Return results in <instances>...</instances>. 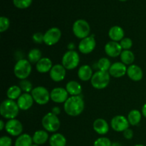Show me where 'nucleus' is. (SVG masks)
Returning a JSON list of instances; mask_svg holds the SVG:
<instances>
[{
  "mask_svg": "<svg viewBox=\"0 0 146 146\" xmlns=\"http://www.w3.org/2000/svg\"><path fill=\"white\" fill-rule=\"evenodd\" d=\"M12 140L9 136H2L0 138V146H11Z\"/></svg>",
  "mask_w": 146,
  "mask_h": 146,
  "instance_id": "obj_37",
  "label": "nucleus"
},
{
  "mask_svg": "<svg viewBox=\"0 0 146 146\" xmlns=\"http://www.w3.org/2000/svg\"><path fill=\"white\" fill-rule=\"evenodd\" d=\"M51 101L56 104L65 103L68 98V93L66 89L61 87H57L54 88L50 93Z\"/></svg>",
  "mask_w": 146,
  "mask_h": 146,
  "instance_id": "obj_13",
  "label": "nucleus"
},
{
  "mask_svg": "<svg viewBox=\"0 0 146 146\" xmlns=\"http://www.w3.org/2000/svg\"><path fill=\"white\" fill-rule=\"evenodd\" d=\"M93 127L96 132L99 135H106L109 131V125L106 120L103 118H98L95 120Z\"/></svg>",
  "mask_w": 146,
  "mask_h": 146,
  "instance_id": "obj_19",
  "label": "nucleus"
},
{
  "mask_svg": "<svg viewBox=\"0 0 146 146\" xmlns=\"http://www.w3.org/2000/svg\"><path fill=\"white\" fill-rule=\"evenodd\" d=\"M105 52L108 56L117 57L119 56L123 51V48L121 44L116 41H108L105 45Z\"/></svg>",
  "mask_w": 146,
  "mask_h": 146,
  "instance_id": "obj_15",
  "label": "nucleus"
},
{
  "mask_svg": "<svg viewBox=\"0 0 146 146\" xmlns=\"http://www.w3.org/2000/svg\"><path fill=\"white\" fill-rule=\"evenodd\" d=\"M66 146H69V145H66Z\"/></svg>",
  "mask_w": 146,
  "mask_h": 146,
  "instance_id": "obj_48",
  "label": "nucleus"
},
{
  "mask_svg": "<svg viewBox=\"0 0 146 146\" xmlns=\"http://www.w3.org/2000/svg\"><path fill=\"white\" fill-rule=\"evenodd\" d=\"M31 96L34 101L38 105H45L51 99L50 93L44 86H37L33 88Z\"/></svg>",
  "mask_w": 146,
  "mask_h": 146,
  "instance_id": "obj_8",
  "label": "nucleus"
},
{
  "mask_svg": "<svg viewBox=\"0 0 146 146\" xmlns=\"http://www.w3.org/2000/svg\"><path fill=\"white\" fill-rule=\"evenodd\" d=\"M121 62L125 65H132L135 60V56L133 53L130 50H123L120 55Z\"/></svg>",
  "mask_w": 146,
  "mask_h": 146,
  "instance_id": "obj_28",
  "label": "nucleus"
},
{
  "mask_svg": "<svg viewBox=\"0 0 146 146\" xmlns=\"http://www.w3.org/2000/svg\"><path fill=\"white\" fill-rule=\"evenodd\" d=\"M19 108L17 102L14 100L7 99L3 101L0 106V113L7 119H14L18 115Z\"/></svg>",
  "mask_w": 146,
  "mask_h": 146,
  "instance_id": "obj_2",
  "label": "nucleus"
},
{
  "mask_svg": "<svg viewBox=\"0 0 146 146\" xmlns=\"http://www.w3.org/2000/svg\"><path fill=\"white\" fill-rule=\"evenodd\" d=\"M93 75V70L88 65H83L78 68V76L81 81H88L91 79Z\"/></svg>",
  "mask_w": 146,
  "mask_h": 146,
  "instance_id": "obj_22",
  "label": "nucleus"
},
{
  "mask_svg": "<svg viewBox=\"0 0 146 146\" xmlns=\"http://www.w3.org/2000/svg\"><path fill=\"white\" fill-rule=\"evenodd\" d=\"M6 131L11 136H19L23 131V125L17 119H10L5 125Z\"/></svg>",
  "mask_w": 146,
  "mask_h": 146,
  "instance_id": "obj_11",
  "label": "nucleus"
},
{
  "mask_svg": "<svg viewBox=\"0 0 146 146\" xmlns=\"http://www.w3.org/2000/svg\"><path fill=\"white\" fill-rule=\"evenodd\" d=\"M84 99L80 96L68 97V99L64 103V108L66 113L70 116L79 115L84 111Z\"/></svg>",
  "mask_w": 146,
  "mask_h": 146,
  "instance_id": "obj_1",
  "label": "nucleus"
},
{
  "mask_svg": "<svg viewBox=\"0 0 146 146\" xmlns=\"http://www.w3.org/2000/svg\"><path fill=\"white\" fill-rule=\"evenodd\" d=\"M33 143L37 145H43L45 143L48 139V134L46 131L39 130L36 131L34 133V135L32 137Z\"/></svg>",
  "mask_w": 146,
  "mask_h": 146,
  "instance_id": "obj_24",
  "label": "nucleus"
},
{
  "mask_svg": "<svg viewBox=\"0 0 146 146\" xmlns=\"http://www.w3.org/2000/svg\"><path fill=\"white\" fill-rule=\"evenodd\" d=\"M50 146H66V139L61 133H54L49 138Z\"/></svg>",
  "mask_w": 146,
  "mask_h": 146,
  "instance_id": "obj_25",
  "label": "nucleus"
},
{
  "mask_svg": "<svg viewBox=\"0 0 146 146\" xmlns=\"http://www.w3.org/2000/svg\"><path fill=\"white\" fill-rule=\"evenodd\" d=\"M31 146H39V145H37V144H35V143H34V144H33V145H31Z\"/></svg>",
  "mask_w": 146,
  "mask_h": 146,
  "instance_id": "obj_46",
  "label": "nucleus"
},
{
  "mask_svg": "<svg viewBox=\"0 0 146 146\" xmlns=\"http://www.w3.org/2000/svg\"><path fill=\"white\" fill-rule=\"evenodd\" d=\"M127 75L132 81H140L143 77V72L138 66L132 64L127 68Z\"/></svg>",
  "mask_w": 146,
  "mask_h": 146,
  "instance_id": "obj_18",
  "label": "nucleus"
},
{
  "mask_svg": "<svg viewBox=\"0 0 146 146\" xmlns=\"http://www.w3.org/2000/svg\"><path fill=\"white\" fill-rule=\"evenodd\" d=\"M119 1H127V0H119Z\"/></svg>",
  "mask_w": 146,
  "mask_h": 146,
  "instance_id": "obj_47",
  "label": "nucleus"
},
{
  "mask_svg": "<svg viewBox=\"0 0 146 146\" xmlns=\"http://www.w3.org/2000/svg\"><path fill=\"white\" fill-rule=\"evenodd\" d=\"M96 41L94 38V35L88 36L81 40L78 44V50L84 54H88L92 52L96 48Z\"/></svg>",
  "mask_w": 146,
  "mask_h": 146,
  "instance_id": "obj_10",
  "label": "nucleus"
},
{
  "mask_svg": "<svg viewBox=\"0 0 146 146\" xmlns=\"http://www.w3.org/2000/svg\"><path fill=\"white\" fill-rule=\"evenodd\" d=\"M73 33L78 38H85L91 32L90 25L86 20L78 19L73 24Z\"/></svg>",
  "mask_w": 146,
  "mask_h": 146,
  "instance_id": "obj_5",
  "label": "nucleus"
},
{
  "mask_svg": "<svg viewBox=\"0 0 146 146\" xmlns=\"http://www.w3.org/2000/svg\"><path fill=\"white\" fill-rule=\"evenodd\" d=\"M111 66V61L108 58H101L98 60L97 63V67L99 69V71H108Z\"/></svg>",
  "mask_w": 146,
  "mask_h": 146,
  "instance_id": "obj_31",
  "label": "nucleus"
},
{
  "mask_svg": "<svg viewBox=\"0 0 146 146\" xmlns=\"http://www.w3.org/2000/svg\"><path fill=\"white\" fill-rule=\"evenodd\" d=\"M127 67L125 64L122 62H115L111 65L108 73L114 78H120L127 73Z\"/></svg>",
  "mask_w": 146,
  "mask_h": 146,
  "instance_id": "obj_16",
  "label": "nucleus"
},
{
  "mask_svg": "<svg viewBox=\"0 0 146 146\" xmlns=\"http://www.w3.org/2000/svg\"><path fill=\"white\" fill-rule=\"evenodd\" d=\"M66 71L65 67L61 64H56L53 66L52 68L49 71V75L51 79L55 82H60L65 78Z\"/></svg>",
  "mask_w": 146,
  "mask_h": 146,
  "instance_id": "obj_14",
  "label": "nucleus"
},
{
  "mask_svg": "<svg viewBox=\"0 0 146 146\" xmlns=\"http://www.w3.org/2000/svg\"><path fill=\"white\" fill-rule=\"evenodd\" d=\"M120 44H121L123 49L130 50V48H131L133 46V41L130 38H127V37L125 38V37H124V38L120 41Z\"/></svg>",
  "mask_w": 146,
  "mask_h": 146,
  "instance_id": "obj_36",
  "label": "nucleus"
},
{
  "mask_svg": "<svg viewBox=\"0 0 146 146\" xmlns=\"http://www.w3.org/2000/svg\"><path fill=\"white\" fill-rule=\"evenodd\" d=\"M134 146H145L144 145H142V144H137V145H134Z\"/></svg>",
  "mask_w": 146,
  "mask_h": 146,
  "instance_id": "obj_45",
  "label": "nucleus"
},
{
  "mask_svg": "<svg viewBox=\"0 0 146 146\" xmlns=\"http://www.w3.org/2000/svg\"><path fill=\"white\" fill-rule=\"evenodd\" d=\"M33 145V139L29 134L24 133L17 138L14 146H31Z\"/></svg>",
  "mask_w": 146,
  "mask_h": 146,
  "instance_id": "obj_26",
  "label": "nucleus"
},
{
  "mask_svg": "<svg viewBox=\"0 0 146 146\" xmlns=\"http://www.w3.org/2000/svg\"><path fill=\"white\" fill-rule=\"evenodd\" d=\"M42 125L44 129L48 132L54 133L60 128V121L57 115L52 113H48L42 118Z\"/></svg>",
  "mask_w": 146,
  "mask_h": 146,
  "instance_id": "obj_6",
  "label": "nucleus"
},
{
  "mask_svg": "<svg viewBox=\"0 0 146 146\" xmlns=\"http://www.w3.org/2000/svg\"><path fill=\"white\" fill-rule=\"evenodd\" d=\"M19 87L21 88V91H24L25 93H29L30 91H32L33 86L31 83L27 79L21 80L19 83Z\"/></svg>",
  "mask_w": 146,
  "mask_h": 146,
  "instance_id": "obj_33",
  "label": "nucleus"
},
{
  "mask_svg": "<svg viewBox=\"0 0 146 146\" xmlns=\"http://www.w3.org/2000/svg\"><path fill=\"white\" fill-rule=\"evenodd\" d=\"M112 143L109 138L106 137H101L96 140L94 143V146H111Z\"/></svg>",
  "mask_w": 146,
  "mask_h": 146,
  "instance_id": "obj_34",
  "label": "nucleus"
},
{
  "mask_svg": "<svg viewBox=\"0 0 146 146\" xmlns=\"http://www.w3.org/2000/svg\"><path fill=\"white\" fill-rule=\"evenodd\" d=\"M108 36L111 41H121L124 38V31L119 26H113L108 31Z\"/></svg>",
  "mask_w": 146,
  "mask_h": 146,
  "instance_id": "obj_20",
  "label": "nucleus"
},
{
  "mask_svg": "<svg viewBox=\"0 0 146 146\" xmlns=\"http://www.w3.org/2000/svg\"><path fill=\"white\" fill-rule=\"evenodd\" d=\"M51 113H54V115H58V114L61 113V109H60L59 107L55 106L52 108V110H51Z\"/></svg>",
  "mask_w": 146,
  "mask_h": 146,
  "instance_id": "obj_40",
  "label": "nucleus"
},
{
  "mask_svg": "<svg viewBox=\"0 0 146 146\" xmlns=\"http://www.w3.org/2000/svg\"><path fill=\"white\" fill-rule=\"evenodd\" d=\"M21 95V89L18 86H12L9 87V89L7 90V96L9 99L15 100L18 99Z\"/></svg>",
  "mask_w": 146,
  "mask_h": 146,
  "instance_id": "obj_29",
  "label": "nucleus"
},
{
  "mask_svg": "<svg viewBox=\"0 0 146 146\" xmlns=\"http://www.w3.org/2000/svg\"><path fill=\"white\" fill-rule=\"evenodd\" d=\"M123 133V136L125 139L131 140L132 139L133 137V131L131 129H129V128L126 129Z\"/></svg>",
  "mask_w": 146,
  "mask_h": 146,
  "instance_id": "obj_39",
  "label": "nucleus"
},
{
  "mask_svg": "<svg viewBox=\"0 0 146 146\" xmlns=\"http://www.w3.org/2000/svg\"><path fill=\"white\" fill-rule=\"evenodd\" d=\"M10 26V21L6 17H0V32L7 31Z\"/></svg>",
  "mask_w": 146,
  "mask_h": 146,
  "instance_id": "obj_35",
  "label": "nucleus"
},
{
  "mask_svg": "<svg viewBox=\"0 0 146 146\" xmlns=\"http://www.w3.org/2000/svg\"><path fill=\"white\" fill-rule=\"evenodd\" d=\"M41 58V52L38 48H33L29 52L28 60L31 64H37Z\"/></svg>",
  "mask_w": 146,
  "mask_h": 146,
  "instance_id": "obj_30",
  "label": "nucleus"
},
{
  "mask_svg": "<svg viewBox=\"0 0 146 146\" xmlns=\"http://www.w3.org/2000/svg\"><path fill=\"white\" fill-rule=\"evenodd\" d=\"M61 37V30L57 27H53L47 30L44 34V42L47 46H53L59 41Z\"/></svg>",
  "mask_w": 146,
  "mask_h": 146,
  "instance_id": "obj_9",
  "label": "nucleus"
},
{
  "mask_svg": "<svg viewBox=\"0 0 146 146\" xmlns=\"http://www.w3.org/2000/svg\"><path fill=\"white\" fill-rule=\"evenodd\" d=\"M110 76L108 71H96L91 79V85L96 89H104L109 84Z\"/></svg>",
  "mask_w": 146,
  "mask_h": 146,
  "instance_id": "obj_4",
  "label": "nucleus"
},
{
  "mask_svg": "<svg viewBox=\"0 0 146 146\" xmlns=\"http://www.w3.org/2000/svg\"><path fill=\"white\" fill-rule=\"evenodd\" d=\"M52 67V61L50 58H46V57L41 58L36 65V68L37 71L41 73V74H44V73L50 71Z\"/></svg>",
  "mask_w": 146,
  "mask_h": 146,
  "instance_id": "obj_21",
  "label": "nucleus"
},
{
  "mask_svg": "<svg viewBox=\"0 0 146 146\" xmlns=\"http://www.w3.org/2000/svg\"><path fill=\"white\" fill-rule=\"evenodd\" d=\"M32 39L36 44H41L42 42H44V34L40 32L35 33L32 36Z\"/></svg>",
  "mask_w": 146,
  "mask_h": 146,
  "instance_id": "obj_38",
  "label": "nucleus"
},
{
  "mask_svg": "<svg viewBox=\"0 0 146 146\" xmlns=\"http://www.w3.org/2000/svg\"><path fill=\"white\" fill-rule=\"evenodd\" d=\"M79 62V55L75 51H68L63 56L62 65L67 70H72L76 68Z\"/></svg>",
  "mask_w": 146,
  "mask_h": 146,
  "instance_id": "obj_7",
  "label": "nucleus"
},
{
  "mask_svg": "<svg viewBox=\"0 0 146 146\" xmlns=\"http://www.w3.org/2000/svg\"><path fill=\"white\" fill-rule=\"evenodd\" d=\"M129 125L128 118L123 115H116L111 121V127L116 132H123L129 128Z\"/></svg>",
  "mask_w": 146,
  "mask_h": 146,
  "instance_id": "obj_12",
  "label": "nucleus"
},
{
  "mask_svg": "<svg viewBox=\"0 0 146 146\" xmlns=\"http://www.w3.org/2000/svg\"><path fill=\"white\" fill-rule=\"evenodd\" d=\"M67 48H68V51H74V48H75V44L74 43H70L67 46Z\"/></svg>",
  "mask_w": 146,
  "mask_h": 146,
  "instance_id": "obj_41",
  "label": "nucleus"
},
{
  "mask_svg": "<svg viewBox=\"0 0 146 146\" xmlns=\"http://www.w3.org/2000/svg\"><path fill=\"white\" fill-rule=\"evenodd\" d=\"M66 89L68 94H70L71 96H80V94L82 92V87L81 84L76 81H71L67 83L66 86Z\"/></svg>",
  "mask_w": 146,
  "mask_h": 146,
  "instance_id": "obj_23",
  "label": "nucleus"
},
{
  "mask_svg": "<svg viewBox=\"0 0 146 146\" xmlns=\"http://www.w3.org/2000/svg\"><path fill=\"white\" fill-rule=\"evenodd\" d=\"M142 113L138 110H132L128 115V120L131 125H136L141 122Z\"/></svg>",
  "mask_w": 146,
  "mask_h": 146,
  "instance_id": "obj_27",
  "label": "nucleus"
},
{
  "mask_svg": "<svg viewBox=\"0 0 146 146\" xmlns=\"http://www.w3.org/2000/svg\"><path fill=\"white\" fill-rule=\"evenodd\" d=\"M111 146H121V145L119 143L115 142V143H112V145Z\"/></svg>",
  "mask_w": 146,
  "mask_h": 146,
  "instance_id": "obj_44",
  "label": "nucleus"
},
{
  "mask_svg": "<svg viewBox=\"0 0 146 146\" xmlns=\"http://www.w3.org/2000/svg\"><path fill=\"white\" fill-rule=\"evenodd\" d=\"M5 125H6V124L4 123V121H3L2 120H1V121H0V130H1V131H2L4 128H5Z\"/></svg>",
  "mask_w": 146,
  "mask_h": 146,
  "instance_id": "obj_43",
  "label": "nucleus"
},
{
  "mask_svg": "<svg viewBox=\"0 0 146 146\" xmlns=\"http://www.w3.org/2000/svg\"><path fill=\"white\" fill-rule=\"evenodd\" d=\"M31 72V66L29 60L21 58L16 63L14 68V73L17 78L21 80L27 79Z\"/></svg>",
  "mask_w": 146,
  "mask_h": 146,
  "instance_id": "obj_3",
  "label": "nucleus"
},
{
  "mask_svg": "<svg viewBox=\"0 0 146 146\" xmlns=\"http://www.w3.org/2000/svg\"><path fill=\"white\" fill-rule=\"evenodd\" d=\"M34 101V100L31 94L28 93H24L21 94L19 98L17 99V104L19 109L27 111L32 106Z\"/></svg>",
  "mask_w": 146,
  "mask_h": 146,
  "instance_id": "obj_17",
  "label": "nucleus"
},
{
  "mask_svg": "<svg viewBox=\"0 0 146 146\" xmlns=\"http://www.w3.org/2000/svg\"><path fill=\"white\" fill-rule=\"evenodd\" d=\"M142 114L145 118H146V104H144L142 108Z\"/></svg>",
  "mask_w": 146,
  "mask_h": 146,
  "instance_id": "obj_42",
  "label": "nucleus"
},
{
  "mask_svg": "<svg viewBox=\"0 0 146 146\" xmlns=\"http://www.w3.org/2000/svg\"><path fill=\"white\" fill-rule=\"evenodd\" d=\"M32 1L33 0H13V3L17 8L23 9L30 7Z\"/></svg>",
  "mask_w": 146,
  "mask_h": 146,
  "instance_id": "obj_32",
  "label": "nucleus"
}]
</instances>
